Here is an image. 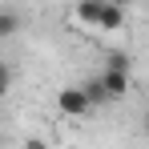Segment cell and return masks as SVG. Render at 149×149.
<instances>
[{
	"instance_id": "1",
	"label": "cell",
	"mask_w": 149,
	"mask_h": 149,
	"mask_svg": "<svg viewBox=\"0 0 149 149\" xmlns=\"http://www.w3.org/2000/svg\"><path fill=\"white\" fill-rule=\"evenodd\" d=\"M56 109H61L65 117H85V113H93V101H89V93H85L81 85H65V89L56 93Z\"/></svg>"
},
{
	"instance_id": "2",
	"label": "cell",
	"mask_w": 149,
	"mask_h": 149,
	"mask_svg": "<svg viewBox=\"0 0 149 149\" xmlns=\"http://www.w3.org/2000/svg\"><path fill=\"white\" fill-rule=\"evenodd\" d=\"M97 28H105V32H117V28H125V4H117V0H105Z\"/></svg>"
},
{
	"instance_id": "3",
	"label": "cell",
	"mask_w": 149,
	"mask_h": 149,
	"mask_svg": "<svg viewBox=\"0 0 149 149\" xmlns=\"http://www.w3.org/2000/svg\"><path fill=\"white\" fill-rule=\"evenodd\" d=\"M101 85H105V93L117 101V97H125L129 93V73H121V69H105L101 73Z\"/></svg>"
},
{
	"instance_id": "4",
	"label": "cell",
	"mask_w": 149,
	"mask_h": 149,
	"mask_svg": "<svg viewBox=\"0 0 149 149\" xmlns=\"http://www.w3.org/2000/svg\"><path fill=\"white\" fill-rule=\"evenodd\" d=\"M101 8H105V0H77V20H81V24H93V28H97Z\"/></svg>"
},
{
	"instance_id": "5",
	"label": "cell",
	"mask_w": 149,
	"mask_h": 149,
	"mask_svg": "<svg viewBox=\"0 0 149 149\" xmlns=\"http://www.w3.org/2000/svg\"><path fill=\"white\" fill-rule=\"evenodd\" d=\"M20 32V12H12V8H0V40H12Z\"/></svg>"
},
{
	"instance_id": "6",
	"label": "cell",
	"mask_w": 149,
	"mask_h": 149,
	"mask_svg": "<svg viewBox=\"0 0 149 149\" xmlns=\"http://www.w3.org/2000/svg\"><path fill=\"white\" fill-rule=\"evenodd\" d=\"M81 89L89 93V101H93V109H97V105H109V101H113L109 93H105V85H101V77H89V81H85Z\"/></svg>"
},
{
	"instance_id": "7",
	"label": "cell",
	"mask_w": 149,
	"mask_h": 149,
	"mask_svg": "<svg viewBox=\"0 0 149 149\" xmlns=\"http://www.w3.org/2000/svg\"><path fill=\"white\" fill-rule=\"evenodd\" d=\"M105 69H121V73H129V69H133V65H129V52L113 49L109 56H105Z\"/></svg>"
},
{
	"instance_id": "8",
	"label": "cell",
	"mask_w": 149,
	"mask_h": 149,
	"mask_svg": "<svg viewBox=\"0 0 149 149\" xmlns=\"http://www.w3.org/2000/svg\"><path fill=\"white\" fill-rule=\"evenodd\" d=\"M8 89H12V65H8V61H0V97H4Z\"/></svg>"
},
{
	"instance_id": "9",
	"label": "cell",
	"mask_w": 149,
	"mask_h": 149,
	"mask_svg": "<svg viewBox=\"0 0 149 149\" xmlns=\"http://www.w3.org/2000/svg\"><path fill=\"white\" fill-rule=\"evenodd\" d=\"M24 149H49L45 137H24Z\"/></svg>"
},
{
	"instance_id": "10",
	"label": "cell",
	"mask_w": 149,
	"mask_h": 149,
	"mask_svg": "<svg viewBox=\"0 0 149 149\" xmlns=\"http://www.w3.org/2000/svg\"><path fill=\"white\" fill-rule=\"evenodd\" d=\"M145 133H149V113H145Z\"/></svg>"
},
{
	"instance_id": "11",
	"label": "cell",
	"mask_w": 149,
	"mask_h": 149,
	"mask_svg": "<svg viewBox=\"0 0 149 149\" xmlns=\"http://www.w3.org/2000/svg\"><path fill=\"white\" fill-rule=\"evenodd\" d=\"M117 4H129V0H117Z\"/></svg>"
}]
</instances>
